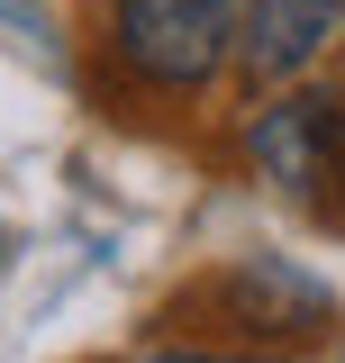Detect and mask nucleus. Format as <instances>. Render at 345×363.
Listing matches in <instances>:
<instances>
[{
	"instance_id": "f257e3e1",
	"label": "nucleus",
	"mask_w": 345,
	"mask_h": 363,
	"mask_svg": "<svg viewBox=\"0 0 345 363\" xmlns=\"http://www.w3.org/2000/svg\"><path fill=\"white\" fill-rule=\"evenodd\" d=\"M227 37H236V0H119V55L164 91L209 82L227 64Z\"/></svg>"
},
{
	"instance_id": "f03ea898",
	"label": "nucleus",
	"mask_w": 345,
	"mask_h": 363,
	"mask_svg": "<svg viewBox=\"0 0 345 363\" xmlns=\"http://www.w3.org/2000/svg\"><path fill=\"white\" fill-rule=\"evenodd\" d=\"M255 164L291 200H327L345 182V109L336 100H273L255 118Z\"/></svg>"
},
{
	"instance_id": "7ed1b4c3",
	"label": "nucleus",
	"mask_w": 345,
	"mask_h": 363,
	"mask_svg": "<svg viewBox=\"0 0 345 363\" xmlns=\"http://www.w3.org/2000/svg\"><path fill=\"white\" fill-rule=\"evenodd\" d=\"M345 28V0H236V37L227 55L255 82H291L300 64L327 55V37Z\"/></svg>"
},
{
	"instance_id": "20e7f679",
	"label": "nucleus",
	"mask_w": 345,
	"mask_h": 363,
	"mask_svg": "<svg viewBox=\"0 0 345 363\" xmlns=\"http://www.w3.org/2000/svg\"><path fill=\"white\" fill-rule=\"evenodd\" d=\"M164 363H209V354H164Z\"/></svg>"
}]
</instances>
